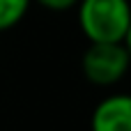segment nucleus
I'll use <instances>...</instances> for the list:
<instances>
[{
	"label": "nucleus",
	"instance_id": "2",
	"mask_svg": "<svg viewBox=\"0 0 131 131\" xmlns=\"http://www.w3.org/2000/svg\"><path fill=\"white\" fill-rule=\"evenodd\" d=\"M129 60L127 41H97L90 44L83 55V74L90 83L108 88L127 76Z\"/></svg>",
	"mask_w": 131,
	"mask_h": 131
},
{
	"label": "nucleus",
	"instance_id": "5",
	"mask_svg": "<svg viewBox=\"0 0 131 131\" xmlns=\"http://www.w3.org/2000/svg\"><path fill=\"white\" fill-rule=\"evenodd\" d=\"M37 2L46 9H53V12H67L78 5V0H37Z\"/></svg>",
	"mask_w": 131,
	"mask_h": 131
},
{
	"label": "nucleus",
	"instance_id": "3",
	"mask_svg": "<svg viewBox=\"0 0 131 131\" xmlns=\"http://www.w3.org/2000/svg\"><path fill=\"white\" fill-rule=\"evenodd\" d=\"M92 131H131V99L127 94L101 99L92 113Z\"/></svg>",
	"mask_w": 131,
	"mask_h": 131
},
{
	"label": "nucleus",
	"instance_id": "4",
	"mask_svg": "<svg viewBox=\"0 0 131 131\" xmlns=\"http://www.w3.org/2000/svg\"><path fill=\"white\" fill-rule=\"evenodd\" d=\"M32 0H0V32L12 30L23 21Z\"/></svg>",
	"mask_w": 131,
	"mask_h": 131
},
{
	"label": "nucleus",
	"instance_id": "1",
	"mask_svg": "<svg viewBox=\"0 0 131 131\" xmlns=\"http://www.w3.org/2000/svg\"><path fill=\"white\" fill-rule=\"evenodd\" d=\"M78 25L90 44L127 41L131 14L127 0H78Z\"/></svg>",
	"mask_w": 131,
	"mask_h": 131
}]
</instances>
